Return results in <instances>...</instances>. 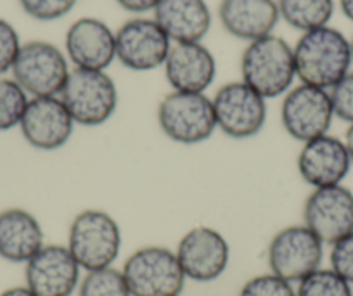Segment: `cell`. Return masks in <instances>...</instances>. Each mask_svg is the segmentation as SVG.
<instances>
[{
    "label": "cell",
    "mask_w": 353,
    "mask_h": 296,
    "mask_svg": "<svg viewBox=\"0 0 353 296\" xmlns=\"http://www.w3.org/2000/svg\"><path fill=\"white\" fill-rule=\"evenodd\" d=\"M343 141H345V146H346V149H348L350 159H352V165H353V124L348 127V130H346L345 139H343Z\"/></svg>",
    "instance_id": "cell-33"
},
{
    "label": "cell",
    "mask_w": 353,
    "mask_h": 296,
    "mask_svg": "<svg viewBox=\"0 0 353 296\" xmlns=\"http://www.w3.org/2000/svg\"><path fill=\"white\" fill-rule=\"evenodd\" d=\"M281 120L284 130L303 144L329 134L334 120L329 90L305 83L294 87L284 97Z\"/></svg>",
    "instance_id": "cell-10"
},
{
    "label": "cell",
    "mask_w": 353,
    "mask_h": 296,
    "mask_svg": "<svg viewBox=\"0 0 353 296\" xmlns=\"http://www.w3.org/2000/svg\"><path fill=\"white\" fill-rule=\"evenodd\" d=\"M118 4L128 12H148V11H154V8L158 6L159 0H117Z\"/></svg>",
    "instance_id": "cell-31"
},
{
    "label": "cell",
    "mask_w": 353,
    "mask_h": 296,
    "mask_svg": "<svg viewBox=\"0 0 353 296\" xmlns=\"http://www.w3.org/2000/svg\"><path fill=\"white\" fill-rule=\"evenodd\" d=\"M332 111L334 117L346 121L348 125L353 124V71L346 73L334 87L329 90Z\"/></svg>",
    "instance_id": "cell-28"
},
{
    "label": "cell",
    "mask_w": 353,
    "mask_h": 296,
    "mask_svg": "<svg viewBox=\"0 0 353 296\" xmlns=\"http://www.w3.org/2000/svg\"><path fill=\"white\" fill-rule=\"evenodd\" d=\"M68 250L87 272L113 267L121 250L120 226L103 210H83L71 222Z\"/></svg>",
    "instance_id": "cell-3"
},
{
    "label": "cell",
    "mask_w": 353,
    "mask_h": 296,
    "mask_svg": "<svg viewBox=\"0 0 353 296\" xmlns=\"http://www.w3.org/2000/svg\"><path fill=\"white\" fill-rule=\"evenodd\" d=\"M352 166L345 141L329 134L305 142L298 155V172L314 189L343 184Z\"/></svg>",
    "instance_id": "cell-16"
},
{
    "label": "cell",
    "mask_w": 353,
    "mask_h": 296,
    "mask_svg": "<svg viewBox=\"0 0 353 296\" xmlns=\"http://www.w3.org/2000/svg\"><path fill=\"white\" fill-rule=\"evenodd\" d=\"M267 255L270 272L293 284L321 268L324 243L305 224L290 226L272 237Z\"/></svg>",
    "instance_id": "cell-9"
},
{
    "label": "cell",
    "mask_w": 353,
    "mask_h": 296,
    "mask_svg": "<svg viewBox=\"0 0 353 296\" xmlns=\"http://www.w3.org/2000/svg\"><path fill=\"white\" fill-rule=\"evenodd\" d=\"M154 21L175 43L201 42L212 28V12L205 0H159Z\"/></svg>",
    "instance_id": "cell-20"
},
{
    "label": "cell",
    "mask_w": 353,
    "mask_h": 296,
    "mask_svg": "<svg viewBox=\"0 0 353 296\" xmlns=\"http://www.w3.org/2000/svg\"><path fill=\"white\" fill-rule=\"evenodd\" d=\"M279 14L294 30L307 33L327 26L334 12L332 0H279Z\"/></svg>",
    "instance_id": "cell-22"
},
{
    "label": "cell",
    "mask_w": 353,
    "mask_h": 296,
    "mask_svg": "<svg viewBox=\"0 0 353 296\" xmlns=\"http://www.w3.org/2000/svg\"><path fill=\"white\" fill-rule=\"evenodd\" d=\"M30 146L40 151H56L71 139L74 120L57 95L32 97L19 124Z\"/></svg>",
    "instance_id": "cell-15"
},
{
    "label": "cell",
    "mask_w": 353,
    "mask_h": 296,
    "mask_svg": "<svg viewBox=\"0 0 353 296\" xmlns=\"http://www.w3.org/2000/svg\"><path fill=\"white\" fill-rule=\"evenodd\" d=\"M80 270L68 246L46 244L26 262V288L37 296H71L80 284Z\"/></svg>",
    "instance_id": "cell-14"
},
{
    "label": "cell",
    "mask_w": 353,
    "mask_h": 296,
    "mask_svg": "<svg viewBox=\"0 0 353 296\" xmlns=\"http://www.w3.org/2000/svg\"><path fill=\"white\" fill-rule=\"evenodd\" d=\"M176 258L185 279L196 282H212L229 267L230 248L225 237L212 227H194L184 234Z\"/></svg>",
    "instance_id": "cell-12"
},
{
    "label": "cell",
    "mask_w": 353,
    "mask_h": 296,
    "mask_svg": "<svg viewBox=\"0 0 353 296\" xmlns=\"http://www.w3.org/2000/svg\"><path fill=\"white\" fill-rule=\"evenodd\" d=\"M66 52L74 68L104 71L117 57L114 33L101 19L81 18L68 30Z\"/></svg>",
    "instance_id": "cell-17"
},
{
    "label": "cell",
    "mask_w": 353,
    "mask_h": 296,
    "mask_svg": "<svg viewBox=\"0 0 353 296\" xmlns=\"http://www.w3.org/2000/svg\"><path fill=\"white\" fill-rule=\"evenodd\" d=\"M241 73L244 83L263 99L279 97L296 77L293 49L276 35L250 42L241 59Z\"/></svg>",
    "instance_id": "cell-2"
},
{
    "label": "cell",
    "mask_w": 353,
    "mask_h": 296,
    "mask_svg": "<svg viewBox=\"0 0 353 296\" xmlns=\"http://www.w3.org/2000/svg\"><path fill=\"white\" fill-rule=\"evenodd\" d=\"M43 246L42 226L33 213L23 208L0 213V258L11 264H26Z\"/></svg>",
    "instance_id": "cell-21"
},
{
    "label": "cell",
    "mask_w": 353,
    "mask_h": 296,
    "mask_svg": "<svg viewBox=\"0 0 353 296\" xmlns=\"http://www.w3.org/2000/svg\"><path fill=\"white\" fill-rule=\"evenodd\" d=\"M239 296H296L293 284L276 274H261L251 277L241 288Z\"/></svg>",
    "instance_id": "cell-26"
},
{
    "label": "cell",
    "mask_w": 353,
    "mask_h": 296,
    "mask_svg": "<svg viewBox=\"0 0 353 296\" xmlns=\"http://www.w3.org/2000/svg\"><path fill=\"white\" fill-rule=\"evenodd\" d=\"M163 66L166 80L176 92L203 94L216 75L215 57L201 42L172 46Z\"/></svg>",
    "instance_id": "cell-18"
},
{
    "label": "cell",
    "mask_w": 353,
    "mask_h": 296,
    "mask_svg": "<svg viewBox=\"0 0 353 296\" xmlns=\"http://www.w3.org/2000/svg\"><path fill=\"white\" fill-rule=\"evenodd\" d=\"M158 124L163 134L176 144L208 141L216 130L212 99L205 94L173 90L159 103Z\"/></svg>",
    "instance_id": "cell-5"
},
{
    "label": "cell",
    "mask_w": 353,
    "mask_h": 296,
    "mask_svg": "<svg viewBox=\"0 0 353 296\" xmlns=\"http://www.w3.org/2000/svg\"><path fill=\"white\" fill-rule=\"evenodd\" d=\"M23 11L39 21H56L74 8L77 0H19Z\"/></svg>",
    "instance_id": "cell-27"
},
{
    "label": "cell",
    "mask_w": 353,
    "mask_h": 296,
    "mask_svg": "<svg viewBox=\"0 0 353 296\" xmlns=\"http://www.w3.org/2000/svg\"><path fill=\"white\" fill-rule=\"evenodd\" d=\"M176 296H181V295H176Z\"/></svg>",
    "instance_id": "cell-36"
},
{
    "label": "cell",
    "mask_w": 353,
    "mask_h": 296,
    "mask_svg": "<svg viewBox=\"0 0 353 296\" xmlns=\"http://www.w3.org/2000/svg\"><path fill=\"white\" fill-rule=\"evenodd\" d=\"M350 43H352V59H353V40Z\"/></svg>",
    "instance_id": "cell-35"
},
{
    "label": "cell",
    "mask_w": 353,
    "mask_h": 296,
    "mask_svg": "<svg viewBox=\"0 0 353 296\" xmlns=\"http://www.w3.org/2000/svg\"><path fill=\"white\" fill-rule=\"evenodd\" d=\"M339 6H341L343 14L353 23V0H339Z\"/></svg>",
    "instance_id": "cell-34"
},
{
    "label": "cell",
    "mask_w": 353,
    "mask_h": 296,
    "mask_svg": "<svg viewBox=\"0 0 353 296\" xmlns=\"http://www.w3.org/2000/svg\"><path fill=\"white\" fill-rule=\"evenodd\" d=\"M296 77L301 83L331 90L352 66V43L331 26L303 33L293 49Z\"/></svg>",
    "instance_id": "cell-1"
},
{
    "label": "cell",
    "mask_w": 353,
    "mask_h": 296,
    "mask_svg": "<svg viewBox=\"0 0 353 296\" xmlns=\"http://www.w3.org/2000/svg\"><path fill=\"white\" fill-rule=\"evenodd\" d=\"M123 277L132 296H176L185 275L175 251L163 246H145L125 262Z\"/></svg>",
    "instance_id": "cell-6"
},
{
    "label": "cell",
    "mask_w": 353,
    "mask_h": 296,
    "mask_svg": "<svg viewBox=\"0 0 353 296\" xmlns=\"http://www.w3.org/2000/svg\"><path fill=\"white\" fill-rule=\"evenodd\" d=\"M219 16L227 33L248 42L272 35L281 18L274 0H222Z\"/></svg>",
    "instance_id": "cell-19"
},
{
    "label": "cell",
    "mask_w": 353,
    "mask_h": 296,
    "mask_svg": "<svg viewBox=\"0 0 353 296\" xmlns=\"http://www.w3.org/2000/svg\"><path fill=\"white\" fill-rule=\"evenodd\" d=\"M216 128L230 139H251L263 128L267 104L256 90L244 81H230L212 99Z\"/></svg>",
    "instance_id": "cell-8"
},
{
    "label": "cell",
    "mask_w": 353,
    "mask_h": 296,
    "mask_svg": "<svg viewBox=\"0 0 353 296\" xmlns=\"http://www.w3.org/2000/svg\"><path fill=\"white\" fill-rule=\"evenodd\" d=\"M28 103V94L14 78H0V132L19 127Z\"/></svg>",
    "instance_id": "cell-23"
},
{
    "label": "cell",
    "mask_w": 353,
    "mask_h": 296,
    "mask_svg": "<svg viewBox=\"0 0 353 296\" xmlns=\"http://www.w3.org/2000/svg\"><path fill=\"white\" fill-rule=\"evenodd\" d=\"M117 57L134 71H151L163 66L170 52V39L154 19L135 18L117 33Z\"/></svg>",
    "instance_id": "cell-13"
},
{
    "label": "cell",
    "mask_w": 353,
    "mask_h": 296,
    "mask_svg": "<svg viewBox=\"0 0 353 296\" xmlns=\"http://www.w3.org/2000/svg\"><path fill=\"white\" fill-rule=\"evenodd\" d=\"M11 71L26 94L54 97L61 94L71 70L66 56L56 46L35 40L21 46Z\"/></svg>",
    "instance_id": "cell-7"
},
{
    "label": "cell",
    "mask_w": 353,
    "mask_h": 296,
    "mask_svg": "<svg viewBox=\"0 0 353 296\" xmlns=\"http://www.w3.org/2000/svg\"><path fill=\"white\" fill-rule=\"evenodd\" d=\"M0 296H37L32 289H28L26 286H14V288H9L6 291L0 293Z\"/></svg>",
    "instance_id": "cell-32"
},
{
    "label": "cell",
    "mask_w": 353,
    "mask_h": 296,
    "mask_svg": "<svg viewBox=\"0 0 353 296\" xmlns=\"http://www.w3.org/2000/svg\"><path fill=\"white\" fill-rule=\"evenodd\" d=\"M57 97L70 111L74 124L99 127L114 115L118 90L113 78L104 71L74 68Z\"/></svg>",
    "instance_id": "cell-4"
},
{
    "label": "cell",
    "mask_w": 353,
    "mask_h": 296,
    "mask_svg": "<svg viewBox=\"0 0 353 296\" xmlns=\"http://www.w3.org/2000/svg\"><path fill=\"white\" fill-rule=\"evenodd\" d=\"M19 49H21V42H19V35L14 26L6 19H0V75L12 70Z\"/></svg>",
    "instance_id": "cell-30"
},
{
    "label": "cell",
    "mask_w": 353,
    "mask_h": 296,
    "mask_svg": "<svg viewBox=\"0 0 353 296\" xmlns=\"http://www.w3.org/2000/svg\"><path fill=\"white\" fill-rule=\"evenodd\" d=\"M80 296H132L123 272L114 267L87 272L80 282Z\"/></svg>",
    "instance_id": "cell-25"
},
{
    "label": "cell",
    "mask_w": 353,
    "mask_h": 296,
    "mask_svg": "<svg viewBox=\"0 0 353 296\" xmlns=\"http://www.w3.org/2000/svg\"><path fill=\"white\" fill-rule=\"evenodd\" d=\"M296 296H353V286L332 268H317L298 282Z\"/></svg>",
    "instance_id": "cell-24"
},
{
    "label": "cell",
    "mask_w": 353,
    "mask_h": 296,
    "mask_svg": "<svg viewBox=\"0 0 353 296\" xmlns=\"http://www.w3.org/2000/svg\"><path fill=\"white\" fill-rule=\"evenodd\" d=\"M331 268L353 286V233L331 244Z\"/></svg>",
    "instance_id": "cell-29"
},
{
    "label": "cell",
    "mask_w": 353,
    "mask_h": 296,
    "mask_svg": "<svg viewBox=\"0 0 353 296\" xmlns=\"http://www.w3.org/2000/svg\"><path fill=\"white\" fill-rule=\"evenodd\" d=\"M303 222L324 244L353 233V190L343 184L319 187L307 197Z\"/></svg>",
    "instance_id": "cell-11"
}]
</instances>
